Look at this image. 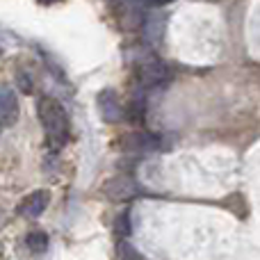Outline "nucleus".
Listing matches in <instances>:
<instances>
[{"instance_id": "9d476101", "label": "nucleus", "mask_w": 260, "mask_h": 260, "mask_svg": "<svg viewBox=\"0 0 260 260\" xmlns=\"http://www.w3.org/2000/svg\"><path fill=\"white\" fill-rule=\"evenodd\" d=\"M114 233H117L119 238H126L130 233V215L128 212H121V215L117 217V221H114Z\"/></svg>"}, {"instance_id": "20e7f679", "label": "nucleus", "mask_w": 260, "mask_h": 260, "mask_svg": "<svg viewBox=\"0 0 260 260\" xmlns=\"http://www.w3.org/2000/svg\"><path fill=\"white\" fill-rule=\"evenodd\" d=\"M171 80V71L162 62H148L139 69V82L142 87H162Z\"/></svg>"}, {"instance_id": "f257e3e1", "label": "nucleus", "mask_w": 260, "mask_h": 260, "mask_svg": "<svg viewBox=\"0 0 260 260\" xmlns=\"http://www.w3.org/2000/svg\"><path fill=\"white\" fill-rule=\"evenodd\" d=\"M37 114H39V121L44 126L46 135H48V139L57 146H62L69 139V133H71L69 114L62 108V103H57L50 96H41L39 103H37Z\"/></svg>"}, {"instance_id": "f8f14e48", "label": "nucleus", "mask_w": 260, "mask_h": 260, "mask_svg": "<svg viewBox=\"0 0 260 260\" xmlns=\"http://www.w3.org/2000/svg\"><path fill=\"white\" fill-rule=\"evenodd\" d=\"M119 258L121 260H144L137 251H135V247H130L128 242H119Z\"/></svg>"}, {"instance_id": "2eb2a0df", "label": "nucleus", "mask_w": 260, "mask_h": 260, "mask_svg": "<svg viewBox=\"0 0 260 260\" xmlns=\"http://www.w3.org/2000/svg\"><path fill=\"white\" fill-rule=\"evenodd\" d=\"M0 133H3V123H0Z\"/></svg>"}, {"instance_id": "4468645a", "label": "nucleus", "mask_w": 260, "mask_h": 260, "mask_svg": "<svg viewBox=\"0 0 260 260\" xmlns=\"http://www.w3.org/2000/svg\"><path fill=\"white\" fill-rule=\"evenodd\" d=\"M151 3H155V5H165V3H171V0H151Z\"/></svg>"}, {"instance_id": "39448f33", "label": "nucleus", "mask_w": 260, "mask_h": 260, "mask_svg": "<svg viewBox=\"0 0 260 260\" xmlns=\"http://www.w3.org/2000/svg\"><path fill=\"white\" fill-rule=\"evenodd\" d=\"M50 203V194L46 189H37V192L27 194L21 203H18V215L21 217H39L41 212L48 208Z\"/></svg>"}, {"instance_id": "7ed1b4c3", "label": "nucleus", "mask_w": 260, "mask_h": 260, "mask_svg": "<svg viewBox=\"0 0 260 260\" xmlns=\"http://www.w3.org/2000/svg\"><path fill=\"white\" fill-rule=\"evenodd\" d=\"M103 194L112 201H126V199L137 197V185L128 176H114L103 185Z\"/></svg>"}, {"instance_id": "6e6552de", "label": "nucleus", "mask_w": 260, "mask_h": 260, "mask_svg": "<svg viewBox=\"0 0 260 260\" xmlns=\"http://www.w3.org/2000/svg\"><path fill=\"white\" fill-rule=\"evenodd\" d=\"M165 25H167V14H151V16L146 18V23H144V35H146V39L151 41V44H157V41H162V37H165Z\"/></svg>"}, {"instance_id": "ddd939ff", "label": "nucleus", "mask_w": 260, "mask_h": 260, "mask_svg": "<svg viewBox=\"0 0 260 260\" xmlns=\"http://www.w3.org/2000/svg\"><path fill=\"white\" fill-rule=\"evenodd\" d=\"M37 3H41V5H55V3H59V0H37Z\"/></svg>"}, {"instance_id": "0eeeda50", "label": "nucleus", "mask_w": 260, "mask_h": 260, "mask_svg": "<svg viewBox=\"0 0 260 260\" xmlns=\"http://www.w3.org/2000/svg\"><path fill=\"white\" fill-rule=\"evenodd\" d=\"M160 146V139L155 135H148V133H133V135H126L121 142V148L126 151H153V148Z\"/></svg>"}, {"instance_id": "1a4fd4ad", "label": "nucleus", "mask_w": 260, "mask_h": 260, "mask_svg": "<svg viewBox=\"0 0 260 260\" xmlns=\"http://www.w3.org/2000/svg\"><path fill=\"white\" fill-rule=\"evenodd\" d=\"M25 244L32 253L39 256V253H44L46 249H48V235H46L44 231H32V233L25 238Z\"/></svg>"}, {"instance_id": "f03ea898", "label": "nucleus", "mask_w": 260, "mask_h": 260, "mask_svg": "<svg viewBox=\"0 0 260 260\" xmlns=\"http://www.w3.org/2000/svg\"><path fill=\"white\" fill-rule=\"evenodd\" d=\"M96 103H99V112L103 117V121L119 123L123 119V108L119 103V96L114 89H103L99 94V99H96Z\"/></svg>"}, {"instance_id": "423d86ee", "label": "nucleus", "mask_w": 260, "mask_h": 260, "mask_svg": "<svg viewBox=\"0 0 260 260\" xmlns=\"http://www.w3.org/2000/svg\"><path fill=\"white\" fill-rule=\"evenodd\" d=\"M18 119V99L12 87L0 85V123H14Z\"/></svg>"}, {"instance_id": "9b49d317", "label": "nucleus", "mask_w": 260, "mask_h": 260, "mask_svg": "<svg viewBox=\"0 0 260 260\" xmlns=\"http://www.w3.org/2000/svg\"><path fill=\"white\" fill-rule=\"evenodd\" d=\"M16 85H18V89L23 91V94H32V78L27 76L25 71H16Z\"/></svg>"}]
</instances>
